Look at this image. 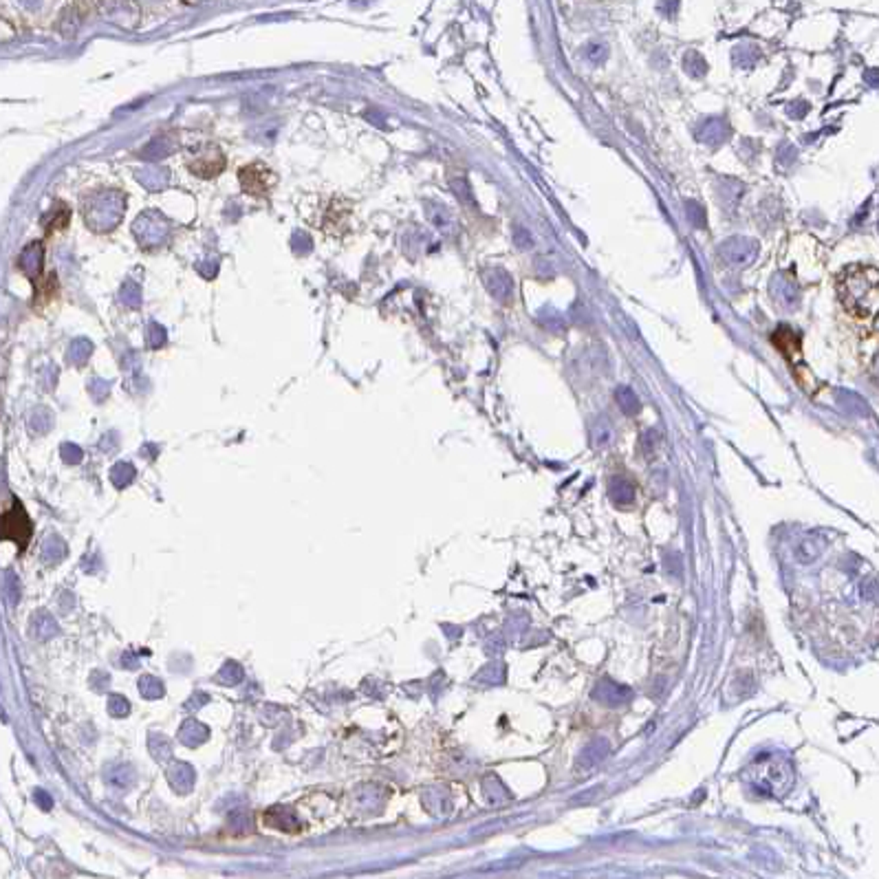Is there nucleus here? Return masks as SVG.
<instances>
[{
    "label": "nucleus",
    "instance_id": "obj_3",
    "mask_svg": "<svg viewBox=\"0 0 879 879\" xmlns=\"http://www.w3.org/2000/svg\"><path fill=\"white\" fill-rule=\"evenodd\" d=\"M238 179L243 183L245 192L256 194V197H267V194L271 192V188L275 186L273 172L267 166H262V163H253V166L243 168Z\"/></svg>",
    "mask_w": 879,
    "mask_h": 879
},
{
    "label": "nucleus",
    "instance_id": "obj_4",
    "mask_svg": "<svg viewBox=\"0 0 879 879\" xmlns=\"http://www.w3.org/2000/svg\"><path fill=\"white\" fill-rule=\"evenodd\" d=\"M771 342L789 362H793V357H800V337L795 335L789 326H780V329L771 335Z\"/></svg>",
    "mask_w": 879,
    "mask_h": 879
},
{
    "label": "nucleus",
    "instance_id": "obj_1",
    "mask_svg": "<svg viewBox=\"0 0 879 879\" xmlns=\"http://www.w3.org/2000/svg\"><path fill=\"white\" fill-rule=\"evenodd\" d=\"M837 300L848 318L864 324L868 333H877L879 311V271L871 264H851L835 280Z\"/></svg>",
    "mask_w": 879,
    "mask_h": 879
},
{
    "label": "nucleus",
    "instance_id": "obj_2",
    "mask_svg": "<svg viewBox=\"0 0 879 879\" xmlns=\"http://www.w3.org/2000/svg\"><path fill=\"white\" fill-rule=\"evenodd\" d=\"M29 538H32V520L27 518L25 509L16 503L14 509L0 516V540H14L20 549H25Z\"/></svg>",
    "mask_w": 879,
    "mask_h": 879
},
{
    "label": "nucleus",
    "instance_id": "obj_5",
    "mask_svg": "<svg viewBox=\"0 0 879 879\" xmlns=\"http://www.w3.org/2000/svg\"><path fill=\"white\" fill-rule=\"evenodd\" d=\"M615 485H617V494L612 492V496H615L617 503H621V505L632 503V498H635V487H632L626 478H617Z\"/></svg>",
    "mask_w": 879,
    "mask_h": 879
}]
</instances>
